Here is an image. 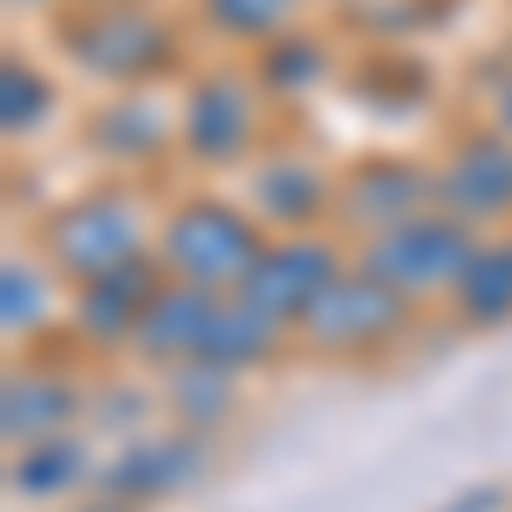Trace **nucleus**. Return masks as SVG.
Segmentation results:
<instances>
[{
  "label": "nucleus",
  "instance_id": "1",
  "mask_svg": "<svg viewBox=\"0 0 512 512\" xmlns=\"http://www.w3.org/2000/svg\"><path fill=\"white\" fill-rule=\"evenodd\" d=\"M328 253L321 246H274L267 260H253V274L239 280V301H253L260 315H308L328 294Z\"/></svg>",
  "mask_w": 512,
  "mask_h": 512
},
{
  "label": "nucleus",
  "instance_id": "2",
  "mask_svg": "<svg viewBox=\"0 0 512 512\" xmlns=\"http://www.w3.org/2000/svg\"><path fill=\"white\" fill-rule=\"evenodd\" d=\"M171 260L185 267L192 280H246L253 274V233L239 226L233 212H219V205H198L178 219V233H171Z\"/></svg>",
  "mask_w": 512,
  "mask_h": 512
},
{
  "label": "nucleus",
  "instance_id": "3",
  "mask_svg": "<svg viewBox=\"0 0 512 512\" xmlns=\"http://www.w3.org/2000/svg\"><path fill=\"white\" fill-rule=\"evenodd\" d=\"M472 260V246L458 226H396L376 253V267L396 280V287H424V280H458Z\"/></svg>",
  "mask_w": 512,
  "mask_h": 512
},
{
  "label": "nucleus",
  "instance_id": "4",
  "mask_svg": "<svg viewBox=\"0 0 512 512\" xmlns=\"http://www.w3.org/2000/svg\"><path fill=\"white\" fill-rule=\"evenodd\" d=\"M130 246H137V219L123 212L117 198H103V205L62 219V260L82 267V274H123Z\"/></svg>",
  "mask_w": 512,
  "mask_h": 512
},
{
  "label": "nucleus",
  "instance_id": "5",
  "mask_svg": "<svg viewBox=\"0 0 512 512\" xmlns=\"http://www.w3.org/2000/svg\"><path fill=\"white\" fill-rule=\"evenodd\" d=\"M396 321V294L390 287H328L315 308H308V328H315L321 342H369V335H383Z\"/></svg>",
  "mask_w": 512,
  "mask_h": 512
},
{
  "label": "nucleus",
  "instance_id": "6",
  "mask_svg": "<svg viewBox=\"0 0 512 512\" xmlns=\"http://www.w3.org/2000/svg\"><path fill=\"white\" fill-rule=\"evenodd\" d=\"M212 301L205 294H164V301H151V315H144V342L158 355H205V335H212Z\"/></svg>",
  "mask_w": 512,
  "mask_h": 512
},
{
  "label": "nucleus",
  "instance_id": "7",
  "mask_svg": "<svg viewBox=\"0 0 512 512\" xmlns=\"http://www.w3.org/2000/svg\"><path fill=\"white\" fill-rule=\"evenodd\" d=\"M451 198L472 212H506L512 205V151L506 144H472L451 164Z\"/></svg>",
  "mask_w": 512,
  "mask_h": 512
},
{
  "label": "nucleus",
  "instance_id": "8",
  "mask_svg": "<svg viewBox=\"0 0 512 512\" xmlns=\"http://www.w3.org/2000/svg\"><path fill=\"white\" fill-rule=\"evenodd\" d=\"M192 144L212 151V158L246 144V89L239 82H205L192 96Z\"/></svg>",
  "mask_w": 512,
  "mask_h": 512
},
{
  "label": "nucleus",
  "instance_id": "9",
  "mask_svg": "<svg viewBox=\"0 0 512 512\" xmlns=\"http://www.w3.org/2000/svg\"><path fill=\"white\" fill-rule=\"evenodd\" d=\"M458 301H465L472 315H506L512 308V246H492V253H472V260H465Z\"/></svg>",
  "mask_w": 512,
  "mask_h": 512
},
{
  "label": "nucleus",
  "instance_id": "10",
  "mask_svg": "<svg viewBox=\"0 0 512 512\" xmlns=\"http://www.w3.org/2000/svg\"><path fill=\"white\" fill-rule=\"evenodd\" d=\"M212 14L226 28H274L280 14H287V0H212Z\"/></svg>",
  "mask_w": 512,
  "mask_h": 512
},
{
  "label": "nucleus",
  "instance_id": "11",
  "mask_svg": "<svg viewBox=\"0 0 512 512\" xmlns=\"http://www.w3.org/2000/svg\"><path fill=\"white\" fill-rule=\"evenodd\" d=\"M35 69H7V130H21V110H41V82H28Z\"/></svg>",
  "mask_w": 512,
  "mask_h": 512
},
{
  "label": "nucleus",
  "instance_id": "12",
  "mask_svg": "<svg viewBox=\"0 0 512 512\" xmlns=\"http://www.w3.org/2000/svg\"><path fill=\"white\" fill-rule=\"evenodd\" d=\"M492 506V492H478V499H465V506H451V512H485Z\"/></svg>",
  "mask_w": 512,
  "mask_h": 512
},
{
  "label": "nucleus",
  "instance_id": "13",
  "mask_svg": "<svg viewBox=\"0 0 512 512\" xmlns=\"http://www.w3.org/2000/svg\"><path fill=\"white\" fill-rule=\"evenodd\" d=\"M506 130H512V89H506Z\"/></svg>",
  "mask_w": 512,
  "mask_h": 512
}]
</instances>
